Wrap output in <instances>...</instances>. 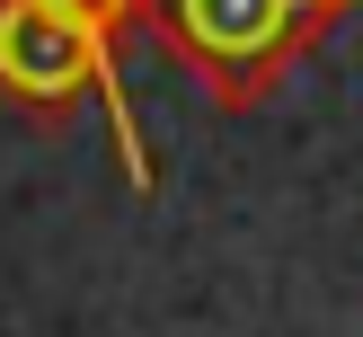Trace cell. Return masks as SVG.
<instances>
[{
	"label": "cell",
	"instance_id": "cell-1",
	"mask_svg": "<svg viewBox=\"0 0 363 337\" xmlns=\"http://www.w3.org/2000/svg\"><path fill=\"white\" fill-rule=\"evenodd\" d=\"M363 0H142V27L160 35L177 71L222 116L266 106Z\"/></svg>",
	"mask_w": 363,
	"mask_h": 337
},
{
	"label": "cell",
	"instance_id": "cell-2",
	"mask_svg": "<svg viewBox=\"0 0 363 337\" xmlns=\"http://www.w3.org/2000/svg\"><path fill=\"white\" fill-rule=\"evenodd\" d=\"M0 98L27 106L35 124H71L89 98H98L106 133H116V160H124V187L151 195L160 169H151V142L133 124V98H124V71H116V35L80 27L71 9L53 0H0Z\"/></svg>",
	"mask_w": 363,
	"mask_h": 337
},
{
	"label": "cell",
	"instance_id": "cell-3",
	"mask_svg": "<svg viewBox=\"0 0 363 337\" xmlns=\"http://www.w3.org/2000/svg\"><path fill=\"white\" fill-rule=\"evenodd\" d=\"M53 9H71V18H80V27L116 35V45H124V35L142 27V0H53Z\"/></svg>",
	"mask_w": 363,
	"mask_h": 337
}]
</instances>
